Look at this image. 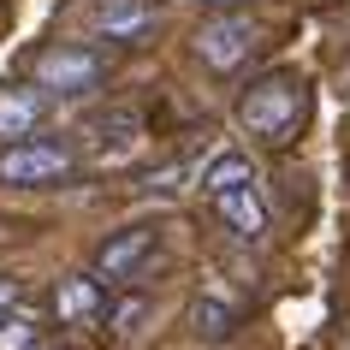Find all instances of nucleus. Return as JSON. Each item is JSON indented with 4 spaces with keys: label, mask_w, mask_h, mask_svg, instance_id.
I'll return each instance as SVG.
<instances>
[{
    "label": "nucleus",
    "mask_w": 350,
    "mask_h": 350,
    "mask_svg": "<svg viewBox=\"0 0 350 350\" xmlns=\"http://www.w3.org/2000/svg\"><path fill=\"white\" fill-rule=\"evenodd\" d=\"M303 113H309V95H303L297 72H267L238 95V125L250 137H261V143H285L303 125Z\"/></svg>",
    "instance_id": "f257e3e1"
},
{
    "label": "nucleus",
    "mask_w": 350,
    "mask_h": 350,
    "mask_svg": "<svg viewBox=\"0 0 350 350\" xmlns=\"http://www.w3.org/2000/svg\"><path fill=\"white\" fill-rule=\"evenodd\" d=\"M261 42V24L243 18V12H220V18L196 24V36H190V54L202 59L208 72H238L243 59L256 54Z\"/></svg>",
    "instance_id": "f03ea898"
},
{
    "label": "nucleus",
    "mask_w": 350,
    "mask_h": 350,
    "mask_svg": "<svg viewBox=\"0 0 350 350\" xmlns=\"http://www.w3.org/2000/svg\"><path fill=\"white\" fill-rule=\"evenodd\" d=\"M72 148L54 143V137H24V143L0 148V185H18V190H42V185H59L72 172Z\"/></svg>",
    "instance_id": "7ed1b4c3"
},
{
    "label": "nucleus",
    "mask_w": 350,
    "mask_h": 350,
    "mask_svg": "<svg viewBox=\"0 0 350 350\" xmlns=\"http://www.w3.org/2000/svg\"><path fill=\"white\" fill-rule=\"evenodd\" d=\"M107 77V54L95 48H77V42H59L36 59V90L54 101V95H90L95 83Z\"/></svg>",
    "instance_id": "20e7f679"
},
{
    "label": "nucleus",
    "mask_w": 350,
    "mask_h": 350,
    "mask_svg": "<svg viewBox=\"0 0 350 350\" xmlns=\"http://www.w3.org/2000/svg\"><path fill=\"white\" fill-rule=\"evenodd\" d=\"M148 256H154V226H125V232H113V238L95 250V279H101V285H119V279H131Z\"/></svg>",
    "instance_id": "39448f33"
},
{
    "label": "nucleus",
    "mask_w": 350,
    "mask_h": 350,
    "mask_svg": "<svg viewBox=\"0 0 350 350\" xmlns=\"http://www.w3.org/2000/svg\"><path fill=\"white\" fill-rule=\"evenodd\" d=\"M54 309L66 327H95L101 314H107V285L95 273H77V279H59V291H54Z\"/></svg>",
    "instance_id": "423d86ee"
},
{
    "label": "nucleus",
    "mask_w": 350,
    "mask_h": 350,
    "mask_svg": "<svg viewBox=\"0 0 350 350\" xmlns=\"http://www.w3.org/2000/svg\"><path fill=\"white\" fill-rule=\"evenodd\" d=\"M208 202H214V214H220V220L232 226L238 238H250V243H256L261 232H267V208H261L256 178H250V185H232V190H214Z\"/></svg>",
    "instance_id": "0eeeda50"
},
{
    "label": "nucleus",
    "mask_w": 350,
    "mask_h": 350,
    "mask_svg": "<svg viewBox=\"0 0 350 350\" xmlns=\"http://www.w3.org/2000/svg\"><path fill=\"white\" fill-rule=\"evenodd\" d=\"M95 30L107 42H143L154 30V6L148 0H101L95 6Z\"/></svg>",
    "instance_id": "6e6552de"
},
{
    "label": "nucleus",
    "mask_w": 350,
    "mask_h": 350,
    "mask_svg": "<svg viewBox=\"0 0 350 350\" xmlns=\"http://www.w3.org/2000/svg\"><path fill=\"white\" fill-rule=\"evenodd\" d=\"M42 119H48L42 90H0V137H30Z\"/></svg>",
    "instance_id": "1a4fd4ad"
},
{
    "label": "nucleus",
    "mask_w": 350,
    "mask_h": 350,
    "mask_svg": "<svg viewBox=\"0 0 350 350\" xmlns=\"http://www.w3.org/2000/svg\"><path fill=\"white\" fill-rule=\"evenodd\" d=\"M238 321V309L226 303V297H196V309H190V327L202 332V338H226Z\"/></svg>",
    "instance_id": "9d476101"
},
{
    "label": "nucleus",
    "mask_w": 350,
    "mask_h": 350,
    "mask_svg": "<svg viewBox=\"0 0 350 350\" xmlns=\"http://www.w3.org/2000/svg\"><path fill=\"white\" fill-rule=\"evenodd\" d=\"M250 178H256V166L243 161V154H220V161H214V166H208V172H202V190H208V196H214V190L250 185Z\"/></svg>",
    "instance_id": "9b49d317"
},
{
    "label": "nucleus",
    "mask_w": 350,
    "mask_h": 350,
    "mask_svg": "<svg viewBox=\"0 0 350 350\" xmlns=\"http://www.w3.org/2000/svg\"><path fill=\"white\" fill-rule=\"evenodd\" d=\"M42 345V327L30 314H6L0 321V350H36Z\"/></svg>",
    "instance_id": "f8f14e48"
},
{
    "label": "nucleus",
    "mask_w": 350,
    "mask_h": 350,
    "mask_svg": "<svg viewBox=\"0 0 350 350\" xmlns=\"http://www.w3.org/2000/svg\"><path fill=\"white\" fill-rule=\"evenodd\" d=\"M24 303V279H0V321Z\"/></svg>",
    "instance_id": "ddd939ff"
},
{
    "label": "nucleus",
    "mask_w": 350,
    "mask_h": 350,
    "mask_svg": "<svg viewBox=\"0 0 350 350\" xmlns=\"http://www.w3.org/2000/svg\"><path fill=\"white\" fill-rule=\"evenodd\" d=\"M113 321H119V332H131V321H143V303H125V309L113 314Z\"/></svg>",
    "instance_id": "4468645a"
},
{
    "label": "nucleus",
    "mask_w": 350,
    "mask_h": 350,
    "mask_svg": "<svg viewBox=\"0 0 350 350\" xmlns=\"http://www.w3.org/2000/svg\"><path fill=\"white\" fill-rule=\"evenodd\" d=\"M202 6H238V0H202Z\"/></svg>",
    "instance_id": "2eb2a0df"
}]
</instances>
